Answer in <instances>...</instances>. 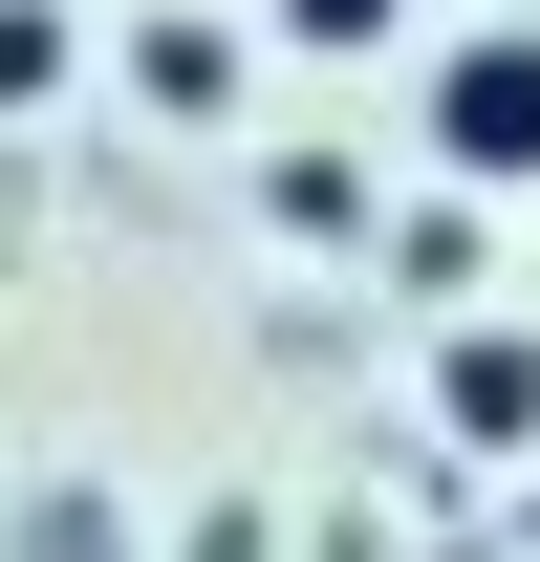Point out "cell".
Masks as SVG:
<instances>
[{"label":"cell","mask_w":540,"mask_h":562,"mask_svg":"<svg viewBox=\"0 0 540 562\" xmlns=\"http://www.w3.org/2000/svg\"><path fill=\"white\" fill-rule=\"evenodd\" d=\"M432 173L454 195H540V22L432 44Z\"/></svg>","instance_id":"obj_1"},{"label":"cell","mask_w":540,"mask_h":562,"mask_svg":"<svg viewBox=\"0 0 540 562\" xmlns=\"http://www.w3.org/2000/svg\"><path fill=\"white\" fill-rule=\"evenodd\" d=\"M131 109H173V131H238V109H260V44L173 0V22H131Z\"/></svg>","instance_id":"obj_2"},{"label":"cell","mask_w":540,"mask_h":562,"mask_svg":"<svg viewBox=\"0 0 540 562\" xmlns=\"http://www.w3.org/2000/svg\"><path fill=\"white\" fill-rule=\"evenodd\" d=\"M432 412H454L475 454H540V325H454V347H432Z\"/></svg>","instance_id":"obj_3"},{"label":"cell","mask_w":540,"mask_h":562,"mask_svg":"<svg viewBox=\"0 0 540 562\" xmlns=\"http://www.w3.org/2000/svg\"><path fill=\"white\" fill-rule=\"evenodd\" d=\"M66 87H87V22L66 0H0V109H66Z\"/></svg>","instance_id":"obj_4"},{"label":"cell","mask_w":540,"mask_h":562,"mask_svg":"<svg viewBox=\"0 0 540 562\" xmlns=\"http://www.w3.org/2000/svg\"><path fill=\"white\" fill-rule=\"evenodd\" d=\"M260 22H281V44H325V66H390V44H410V0H260Z\"/></svg>","instance_id":"obj_5"},{"label":"cell","mask_w":540,"mask_h":562,"mask_svg":"<svg viewBox=\"0 0 540 562\" xmlns=\"http://www.w3.org/2000/svg\"><path fill=\"white\" fill-rule=\"evenodd\" d=\"M22 562H109V497H22Z\"/></svg>","instance_id":"obj_6"}]
</instances>
